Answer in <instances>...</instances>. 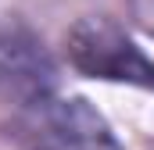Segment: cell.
Here are the masks:
<instances>
[{
    "label": "cell",
    "mask_w": 154,
    "mask_h": 150,
    "mask_svg": "<svg viewBox=\"0 0 154 150\" xmlns=\"http://www.w3.org/2000/svg\"><path fill=\"white\" fill-rule=\"evenodd\" d=\"M57 64L47 43L18 18L0 22V104L29 107L54 93Z\"/></svg>",
    "instance_id": "cell-3"
},
{
    "label": "cell",
    "mask_w": 154,
    "mask_h": 150,
    "mask_svg": "<svg viewBox=\"0 0 154 150\" xmlns=\"http://www.w3.org/2000/svg\"><path fill=\"white\" fill-rule=\"evenodd\" d=\"M68 61L90 79L154 86V61L111 18H82L68 32Z\"/></svg>",
    "instance_id": "cell-2"
},
{
    "label": "cell",
    "mask_w": 154,
    "mask_h": 150,
    "mask_svg": "<svg viewBox=\"0 0 154 150\" xmlns=\"http://www.w3.org/2000/svg\"><path fill=\"white\" fill-rule=\"evenodd\" d=\"M7 136L22 150H122L108 118L82 97H43L18 107L7 122Z\"/></svg>",
    "instance_id": "cell-1"
}]
</instances>
